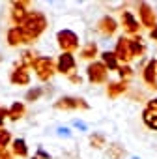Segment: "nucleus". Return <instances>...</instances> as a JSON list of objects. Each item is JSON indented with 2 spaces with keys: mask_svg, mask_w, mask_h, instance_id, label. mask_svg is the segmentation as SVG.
Returning a JSON list of instances; mask_svg holds the SVG:
<instances>
[{
  "mask_svg": "<svg viewBox=\"0 0 157 159\" xmlns=\"http://www.w3.org/2000/svg\"><path fill=\"white\" fill-rule=\"evenodd\" d=\"M6 39H8V45H10V47L28 45V43H32V41H34V39H30V38L23 32V28H21V26H11V28L8 30V34H6Z\"/></svg>",
  "mask_w": 157,
  "mask_h": 159,
  "instance_id": "obj_10",
  "label": "nucleus"
},
{
  "mask_svg": "<svg viewBox=\"0 0 157 159\" xmlns=\"http://www.w3.org/2000/svg\"><path fill=\"white\" fill-rule=\"evenodd\" d=\"M36 157H39V159H51V155L43 150V148H38V155Z\"/></svg>",
  "mask_w": 157,
  "mask_h": 159,
  "instance_id": "obj_32",
  "label": "nucleus"
},
{
  "mask_svg": "<svg viewBox=\"0 0 157 159\" xmlns=\"http://www.w3.org/2000/svg\"><path fill=\"white\" fill-rule=\"evenodd\" d=\"M118 75H120V81H129L133 77V69L129 66H120L118 67Z\"/></svg>",
  "mask_w": 157,
  "mask_h": 159,
  "instance_id": "obj_27",
  "label": "nucleus"
},
{
  "mask_svg": "<svg viewBox=\"0 0 157 159\" xmlns=\"http://www.w3.org/2000/svg\"><path fill=\"white\" fill-rule=\"evenodd\" d=\"M138 23L146 28H153L157 25V13L153 10V6H150L148 2H140L138 4Z\"/></svg>",
  "mask_w": 157,
  "mask_h": 159,
  "instance_id": "obj_8",
  "label": "nucleus"
},
{
  "mask_svg": "<svg viewBox=\"0 0 157 159\" xmlns=\"http://www.w3.org/2000/svg\"><path fill=\"white\" fill-rule=\"evenodd\" d=\"M118 21L112 17V15H103L99 21H97V30L103 34V36H114L116 30H118Z\"/></svg>",
  "mask_w": 157,
  "mask_h": 159,
  "instance_id": "obj_13",
  "label": "nucleus"
},
{
  "mask_svg": "<svg viewBox=\"0 0 157 159\" xmlns=\"http://www.w3.org/2000/svg\"><path fill=\"white\" fill-rule=\"evenodd\" d=\"M21 28L30 39H38L47 28V17L41 11H28L26 19L21 23Z\"/></svg>",
  "mask_w": 157,
  "mask_h": 159,
  "instance_id": "obj_1",
  "label": "nucleus"
},
{
  "mask_svg": "<svg viewBox=\"0 0 157 159\" xmlns=\"http://www.w3.org/2000/svg\"><path fill=\"white\" fill-rule=\"evenodd\" d=\"M56 41H58V47L62 49V52H71L73 54V51L78 49V36L73 30H67V28L58 30Z\"/></svg>",
  "mask_w": 157,
  "mask_h": 159,
  "instance_id": "obj_4",
  "label": "nucleus"
},
{
  "mask_svg": "<svg viewBox=\"0 0 157 159\" xmlns=\"http://www.w3.org/2000/svg\"><path fill=\"white\" fill-rule=\"evenodd\" d=\"M32 69L36 71V77L39 81H51V77L56 73V62L51 58V56H38Z\"/></svg>",
  "mask_w": 157,
  "mask_h": 159,
  "instance_id": "obj_2",
  "label": "nucleus"
},
{
  "mask_svg": "<svg viewBox=\"0 0 157 159\" xmlns=\"http://www.w3.org/2000/svg\"><path fill=\"white\" fill-rule=\"evenodd\" d=\"M142 122L146 127L157 131V98H153L146 103V107L142 111Z\"/></svg>",
  "mask_w": 157,
  "mask_h": 159,
  "instance_id": "obj_9",
  "label": "nucleus"
},
{
  "mask_svg": "<svg viewBox=\"0 0 157 159\" xmlns=\"http://www.w3.org/2000/svg\"><path fill=\"white\" fill-rule=\"evenodd\" d=\"M32 159H39V157H32Z\"/></svg>",
  "mask_w": 157,
  "mask_h": 159,
  "instance_id": "obj_36",
  "label": "nucleus"
},
{
  "mask_svg": "<svg viewBox=\"0 0 157 159\" xmlns=\"http://www.w3.org/2000/svg\"><path fill=\"white\" fill-rule=\"evenodd\" d=\"M127 88H129V83H127V81L109 83V84H107V96H109L110 99H114V98H118V96L125 94V92H127Z\"/></svg>",
  "mask_w": 157,
  "mask_h": 159,
  "instance_id": "obj_16",
  "label": "nucleus"
},
{
  "mask_svg": "<svg viewBox=\"0 0 157 159\" xmlns=\"http://www.w3.org/2000/svg\"><path fill=\"white\" fill-rule=\"evenodd\" d=\"M11 153L17 155V157H26L28 155V148H26L25 139H15L11 142Z\"/></svg>",
  "mask_w": 157,
  "mask_h": 159,
  "instance_id": "obj_21",
  "label": "nucleus"
},
{
  "mask_svg": "<svg viewBox=\"0 0 157 159\" xmlns=\"http://www.w3.org/2000/svg\"><path fill=\"white\" fill-rule=\"evenodd\" d=\"M90 144H92V148L101 150V148H105V146H107V137H105L103 133L94 131V133L90 135Z\"/></svg>",
  "mask_w": 157,
  "mask_h": 159,
  "instance_id": "obj_22",
  "label": "nucleus"
},
{
  "mask_svg": "<svg viewBox=\"0 0 157 159\" xmlns=\"http://www.w3.org/2000/svg\"><path fill=\"white\" fill-rule=\"evenodd\" d=\"M25 112H26V107H25V103H21V101H15L10 109H8V118L11 120V122H17V120H21L23 116H25Z\"/></svg>",
  "mask_w": 157,
  "mask_h": 159,
  "instance_id": "obj_18",
  "label": "nucleus"
},
{
  "mask_svg": "<svg viewBox=\"0 0 157 159\" xmlns=\"http://www.w3.org/2000/svg\"><path fill=\"white\" fill-rule=\"evenodd\" d=\"M6 118H8V109H2V107H0V127L4 125Z\"/></svg>",
  "mask_w": 157,
  "mask_h": 159,
  "instance_id": "obj_31",
  "label": "nucleus"
},
{
  "mask_svg": "<svg viewBox=\"0 0 157 159\" xmlns=\"http://www.w3.org/2000/svg\"><path fill=\"white\" fill-rule=\"evenodd\" d=\"M69 81H71L73 84H81V81H83V79L78 77V75H75V73H71V75H69Z\"/></svg>",
  "mask_w": 157,
  "mask_h": 159,
  "instance_id": "obj_33",
  "label": "nucleus"
},
{
  "mask_svg": "<svg viewBox=\"0 0 157 159\" xmlns=\"http://www.w3.org/2000/svg\"><path fill=\"white\" fill-rule=\"evenodd\" d=\"M54 109L56 111H77V109H83L88 111L90 105L86 103V99L83 98H73V96H64L58 101H54Z\"/></svg>",
  "mask_w": 157,
  "mask_h": 159,
  "instance_id": "obj_5",
  "label": "nucleus"
},
{
  "mask_svg": "<svg viewBox=\"0 0 157 159\" xmlns=\"http://www.w3.org/2000/svg\"><path fill=\"white\" fill-rule=\"evenodd\" d=\"M71 125L77 127V129H81V131H88V124H86L84 120H81V118H75V120L71 122Z\"/></svg>",
  "mask_w": 157,
  "mask_h": 159,
  "instance_id": "obj_28",
  "label": "nucleus"
},
{
  "mask_svg": "<svg viewBox=\"0 0 157 159\" xmlns=\"http://www.w3.org/2000/svg\"><path fill=\"white\" fill-rule=\"evenodd\" d=\"M78 54H81V58H84V60H94V58L97 56V43H96V41L84 43Z\"/></svg>",
  "mask_w": 157,
  "mask_h": 159,
  "instance_id": "obj_20",
  "label": "nucleus"
},
{
  "mask_svg": "<svg viewBox=\"0 0 157 159\" xmlns=\"http://www.w3.org/2000/svg\"><path fill=\"white\" fill-rule=\"evenodd\" d=\"M142 79L144 83L151 88H157V60H150L144 69H142Z\"/></svg>",
  "mask_w": 157,
  "mask_h": 159,
  "instance_id": "obj_14",
  "label": "nucleus"
},
{
  "mask_svg": "<svg viewBox=\"0 0 157 159\" xmlns=\"http://www.w3.org/2000/svg\"><path fill=\"white\" fill-rule=\"evenodd\" d=\"M75 67H77V60L71 52H62L58 56V60H56V71L58 73H64L69 77L75 71Z\"/></svg>",
  "mask_w": 157,
  "mask_h": 159,
  "instance_id": "obj_12",
  "label": "nucleus"
},
{
  "mask_svg": "<svg viewBox=\"0 0 157 159\" xmlns=\"http://www.w3.org/2000/svg\"><path fill=\"white\" fill-rule=\"evenodd\" d=\"M28 8H30V2H28V0L11 2V23H13L15 26H21V23L26 19V15H28Z\"/></svg>",
  "mask_w": 157,
  "mask_h": 159,
  "instance_id": "obj_11",
  "label": "nucleus"
},
{
  "mask_svg": "<svg viewBox=\"0 0 157 159\" xmlns=\"http://www.w3.org/2000/svg\"><path fill=\"white\" fill-rule=\"evenodd\" d=\"M0 159H13V153H11V150H10V148H6V150H0Z\"/></svg>",
  "mask_w": 157,
  "mask_h": 159,
  "instance_id": "obj_30",
  "label": "nucleus"
},
{
  "mask_svg": "<svg viewBox=\"0 0 157 159\" xmlns=\"http://www.w3.org/2000/svg\"><path fill=\"white\" fill-rule=\"evenodd\" d=\"M11 142V133L6 127H0V150H6Z\"/></svg>",
  "mask_w": 157,
  "mask_h": 159,
  "instance_id": "obj_26",
  "label": "nucleus"
},
{
  "mask_svg": "<svg viewBox=\"0 0 157 159\" xmlns=\"http://www.w3.org/2000/svg\"><path fill=\"white\" fill-rule=\"evenodd\" d=\"M56 135H58V137H64V139H69V137H71V129H69V127L60 125V127L56 129Z\"/></svg>",
  "mask_w": 157,
  "mask_h": 159,
  "instance_id": "obj_29",
  "label": "nucleus"
},
{
  "mask_svg": "<svg viewBox=\"0 0 157 159\" xmlns=\"http://www.w3.org/2000/svg\"><path fill=\"white\" fill-rule=\"evenodd\" d=\"M36 58H38V56H36L34 52H30V51H25V52H23V56H21V66L28 69V67H32V66H34Z\"/></svg>",
  "mask_w": 157,
  "mask_h": 159,
  "instance_id": "obj_25",
  "label": "nucleus"
},
{
  "mask_svg": "<svg viewBox=\"0 0 157 159\" xmlns=\"http://www.w3.org/2000/svg\"><path fill=\"white\" fill-rule=\"evenodd\" d=\"M120 23H122L123 30L127 32V38L138 36V32H140V28H142V25L138 23V19L135 17V13L129 11V10H123V11H122V15H120Z\"/></svg>",
  "mask_w": 157,
  "mask_h": 159,
  "instance_id": "obj_7",
  "label": "nucleus"
},
{
  "mask_svg": "<svg viewBox=\"0 0 157 159\" xmlns=\"http://www.w3.org/2000/svg\"><path fill=\"white\" fill-rule=\"evenodd\" d=\"M45 94V90L41 88V86H36V88H30L26 94H25V101H30V103H34V101H38L41 96Z\"/></svg>",
  "mask_w": 157,
  "mask_h": 159,
  "instance_id": "obj_24",
  "label": "nucleus"
},
{
  "mask_svg": "<svg viewBox=\"0 0 157 159\" xmlns=\"http://www.w3.org/2000/svg\"><path fill=\"white\" fill-rule=\"evenodd\" d=\"M99 56H101V64H103L109 71H118L120 62H118V58H116L114 51H103Z\"/></svg>",
  "mask_w": 157,
  "mask_h": 159,
  "instance_id": "obj_17",
  "label": "nucleus"
},
{
  "mask_svg": "<svg viewBox=\"0 0 157 159\" xmlns=\"http://www.w3.org/2000/svg\"><path fill=\"white\" fill-rule=\"evenodd\" d=\"M107 155H109V159H123L125 150H123V146H120V144H110V146L107 148Z\"/></svg>",
  "mask_w": 157,
  "mask_h": 159,
  "instance_id": "obj_23",
  "label": "nucleus"
},
{
  "mask_svg": "<svg viewBox=\"0 0 157 159\" xmlns=\"http://www.w3.org/2000/svg\"><path fill=\"white\" fill-rule=\"evenodd\" d=\"M86 77L92 84H105L109 79V69L101 64V60H94L86 67Z\"/></svg>",
  "mask_w": 157,
  "mask_h": 159,
  "instance_id": "obj_3",
  "label": "nucleus"
},
{
  "mask_svg": "<svg viewBox=\"0 0 157 159\" xmlns=\"http://www.w3.org/2000/svg\"><path fill=\"white\" fill-rule=\"evenodd\" d=\"M150 39H153V41H157V25L150 30Z\"/></svg>",
  "mask_w": 157,
  "mask_h": 159,
  "instance_id": "obj_34",
  "label": "nucleus"
},
{
  "mask_svg": "<svg viewBox=\"0 0 157 159\" xmlns=\"http://www.w3.org/2000/svg\"><path fill=\"white\" fill-rule=\"evenodd\" d=\"M129 39H131V51H133V56H135V58L142 56V54L146 52V45H144L142 36L138 34V36H133V38H129Z\"/></svg>",
  "mask_w": 157,
  "mask_h": 159,
  "instance_id": "obj_19",
  "label": "nucleus"
},
{
  "mask_svg": "<svg viewBox=\"0 0 157 159\" xmlns=\"http://www.w3.org/2000/svg\"><path fill=\"white\" fill-rule=\"evenodd\" d=\"M131 159H140V157H137V155H133V157H131Z\"/></svg>",
  "mask_w": 157,
  "mask_h": 159,
  "instance_id": "obj_35",
  "label": "nucleus"
},
{
  "mask_svg": "<svg viewBox=\"0 0 157 159\" xmlns=\"http://www.w3.org/2000/svg\"><path fill=\"white\" fill-rule=\"evenodd\" d=\"M10 83L15 84V86H26V84H30V73H28V69L23 67V66L15 67L10 73Z\"/></svg>",
  "mask_w": 157,
  "mask_h": 159,
  "instance_id": "obj_15",
  "label": "nucleus"
},
{
  "mask_svg": "<svg viewBox=\"0 0 157 159\" xmlns=\"http://www.w3.org/2000/svg\"><path fill=\"white\" fill-rule=\"evenodd\" d=\"M114 54L118 58V62H122V66H127L135 56H133V51H131V39L127 36H120L118 41H116V47H114Z\"/></svg>",
  "mask_w": 157,
  "mask_h": 159,
  "instance_id": "obj_6",
  "label": "nucleus"
}]
</instances>
